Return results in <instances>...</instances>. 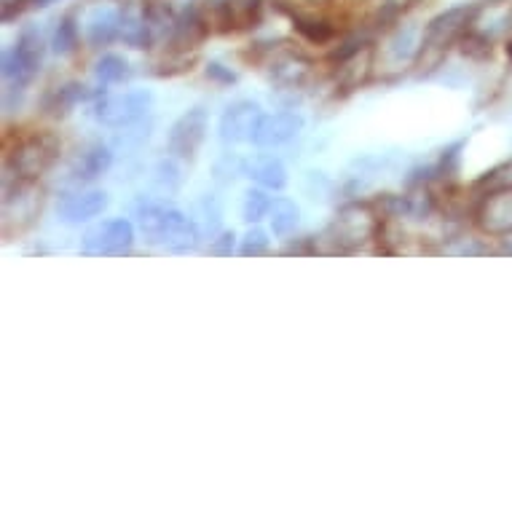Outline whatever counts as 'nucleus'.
Returning a JSON list of instances; mask_svg holds the SVG:
<instances>
[{
	"instance_id": "nucleus-1",
	"label": "nucleus",
	"mask_w": 512,
	"mask_h": 512,
	"mask_svg": "<svg viewBox=\"0 0 512 512\" xmlns=\"http://www.w3.org/2000/svg\"><path fill=\"white\" fill-rule=\"evenodd\" d=\"M480 14H483V3H462L429 19L419 41V51L413 57V68H419L424 76L440 68L443 59L448 57V49L459 43V38L478 22Z\"/></svg>"
},
{
	"instance_id": "nucleus-6",
	"label": "nucleus",
	"mask_w": 512,
	"mask_h": 512,
	"mask_svg": "<svg viewBox=\"0 0 512 512\" xmlns=\"http://www.w3.org/2000/svg\"><path fill=\"white\" fill-rule=\"evenodd\" d=\"M153 108L151 89H132L124 94H108L94 102L92 116L97 124L110 129H126V126L140 124L148 110Z\"/></svg>"
},
{
	"instance_id": "nucleus-30",
	"label": "nucleus",
	"mask_w": 512,
	"mask_h": 512,
	"mask_svg": "<svg viewBox=\"0 0 512 512\" xmlns=\"http://www.w3.org/2000/svg\"><path fill=\"white\" fill-rule=\"evenodd\" d=\"M271 247L269 231H263V228L252 226L247 234L239 239V255L242 258H258V255H266Z\"/></svg>"
},
{
	"instance_id": "nucleus-5",
	"label": "nucleus",
	"mask_w": 512,
	"mask_h": 512,
	"mask_svg": "<svg viewBox=\"0 0 512 512\" xmlns=\"http://www.w3.org/2000/svg\"><path fill=\"white\" fill-rule=\"evenodd\" d=\"M378 223H381V215L373 207V202H352L341 207L325 236L336 242V252H354L362 242L376 236Z\"/></svg>"
},
{
	"instance_id": "nucleus-35",
	"label": "nucleus",
	"mask_w": 512,
	"mask_h": 512,
	"mask_svg": "<svg viewBox=\"0 0 512 512\" xmlns=\"http://www.w3.org/2000/svg\"><path fill=\"white\" fill-rule=\"evenodd\" d=\"M51 3H57V0H33V9H46Z\"/></svg>"
},
{
	"instance_id": "nucleus-19",
	"label": "nucleus",
	"mask_w": 512,
	"mask_h": 512,
	"mask_svg": "<svg viewBox=\"0 0 512 512\" xmlns=\"http://www.w3.org/2000/svg\"><path fill=\"white\" fill-rule=\"evenodd\" d=\"M242 172L266 191H282L287 185V169L285 164L274 156H255V159L244 161Z\"/></svg>"
},
{
	"instance_id": "nucleus-11",
	"label": "nucleus",
	"mask_w": 512,
	"mask_h": 512,
	"mask_svg": "<svg viewBox=\"0 0 512 512\" xmlns=\"http://www.w3.org/2000/svg\"><path fill=\"white\" fill-rule=\"evenodd\" d=\"M263 118V110L258 102L252 100H236L231 102L223 116H220L218 135L226 145L252 143V135L258 129V121Z\"/></svg>"
},
{
	"instance_id": "nucleus-26",
	"label": "nucleus",
	"mask_w": 512,
	"mask_h": 512,
	"mask_svg": "<svg viewBox=\"0 0 512 512\" xmlns=\"http://www.w3.org/2000/svg\"><path fill=\"white\" fill-rule=\"evenodd\" d=\"M456 46H459V51H462L467 59L486 62V59H491V54H494V35L483 33V30H478V27L472 25L470 30L459 38Z\"/></svg>"
},
{
	"instance_id": "nucleus-21",
	"label": "nucleus",
	"mask_w": 512,
	"mask_h": 512,
	"mask_svg": "<svg viewBox=\"0 0 512 512\" xmlns=\"http://www.w3.org/2000/svg\"><path fill=\"white\" fill-rule=\"evenodd\" d=\"M153 27L145 17V11L126 9L124 6V25H121V41L129 46V49H148L153 43Z\"/></svg>"
},
{
	"instance_id": "nucleus-36",
	"label": "nucleus",
	"mask_w": 512,
	"mask_h": 512,
	"mask_svg": "<svg viewBox=\"0 0 512 512\" xmlns=\"http://www.w3.org/2000/svg\"><path fill=\"white\" fill-rule=\"evenodd\" d=\"M507 54H510V57H512V38H510V41H507Z\"/></svg>"
},
{
	"instance_id": "nucleus-12",
	"label": "nucleus",
	"mask_w": 512,
	"mask_h": 512,
	"mask_svg": "<svg viewBox=\"0 0 512 512\" xmlns=\"http://www.w3.org/2000/svg\"><path fill=\"white\" fill-rule=\"evenodd\" d=\"M121 25H124V6L118 3H100L86 14L84 35L92 49H105L113 41L121 38Z\"/></svg>"
},
{
	"instance_id": "nucleus-8",
	"label": "nucleus",
	"mask_w": 512,
	"mask_h": 512,
	"mask_svg": "<svg viewBox=\"0 0 512 512\" xmlns=\"http://www.w3.org/2000/svg\"><path fill=\"white\" fill-rule=\"evenodd\" d=\"M86 255H126L135 247V226L124 218L102 220L84 234Z\"/></svg>"
},
{
	"instance_id": "nucleus-22",
	"label": "nucleus",
	"mask_w": 512,
	"mask_h": 512,
	"mask_svg": "<svg viewBox=\"0 0 512 512\" xmlns=\"http://www.w3.org/2000/svg\"><path fill=\"white\" fill-rule=\"evenodd\" d=\"M298 223H301V207H298L293 199H287V196L274 199L269 212L271 234L277 236V239H287V236L295 234Z\"/></svg>"
},
{
	"instance_id": "nucleus-14",
	"label": "nucleus",
	"mask_w": 512,
	"mask_h": 512,
	"mask_svg": "<svg viewBox=\"0 0 512 512\" xmlns=\"http://www.w3.org/2000/svg\"><path fill=\"white\" fill-rule=\"evenodd\" d=\"M108 194L105 191H78V194H65L57 204V215L68 226H81L89 220L100 218L108 210Z\"/></svg>"
},
{
	"instance_id": "nucleus-15",
	"label": "nucleus",
	"mask_w": 512,
	"mask_h": 512,
	"mask_svg": "<svg viewBox=\"0 0 512 512\" xmlns=\"http://www.w3.org/2000/svg\"><path fill=\"white\" fill-rule=\"evenodd\" d=\"M110 167H113L110 145H105L102 140H92L76 153V159L70 161V180L73 183H94L102 175H108Z\"/></svg>"
},
{
	"instance_id": "nucleus-29",
	"label": "nucleus",
	"mask_w": 512,
	"mask_h": 512,
	"mask_svg": "<svg viewBox=\"0 0 512 512\" xmlns=\"http://www.w3.org/2000/svg\"><path fill=\"white\" fill-rule=\"evenodd\" d=\"M504 185H512V161H504V164L494 167L483 177H478V180L472 183V191L478 196H483L496 191V188H504Z\"/></svg>"
},
{
	"instance_id": "nucleus-33",
	"label": "nucleus",
	"mask_w": 512,
	"mask_h": 512,
	"mask_svg": "<svg viewBox=\"0 0 512 512\" xmlns=\"http://www.w3.org/2000/svg\"><path fill=\"white\" fill-rule=\"evenodd\" d=\"M180 169H177V164H172V161H161L159 167H156V183L159 185H167V188H177L180 185Z\"/></svg>"
},
{
	"instance_id": "nucleus-2",
	"label": "nucleus",
	"mask_w": 512,
	"mask_h": 512,
	"mask_svg": "<svg viewBox=\"0 0 512 512\" xmlns=\"http://www.w3.org/2000/svg\"><path fill=\"white\" fill-rule=\"evenodd\" d=\"M137 228L148 244L167 247L172 252L194 250L202 228L194 218H188L177 207L159 202H145L137 207Z\"/></svg>"
},
{
	"instance_id": "nucleus-20",
	"label": "nucleus",
	"mask_w": 512,
	"mask_h": 512,
	"mask_svg": "<svg viewBox=\"0 0 512 512\" xmlns=\"http://www.w3.org/2000/svg\"><path fill=\"white\" fill-rule=\"evenodd\" d=\"M311 62L303 54L287 51L285 57H279L271 62V81H277L285 89H298V86L309 78Z\"/></svg>"
},
{
	"instance_id": "nucleus-13",
	"label": "nucleus",
	"mask_w": 512,
	"mask_h": 512,
	"mask_svg": "<svg viewBox=\"0 0 512 512\" xmlns=\"http://www.w3.org/2000/svg\"><path fill=\"white\" fill-rule=\"evenodd\" d=\"M303 132V116L295 110H282V113H269L258 121V129L252 135V145L258 148H279V145L293 143Z\"/></svg>"
},
{
	"instance_id": "nucleus-4",
	"label": "nucleus",
	"mask_w": 512,
	"mask_h": 512,
	"mask_svg": "<svg viewBox=\"0 0 512 512\" xmlns=\"http://www.w3.org/2000/svg\"><path fill=\"white\" fill-rule=\"evenodd\" d=\"M59 153H62V143L54 132H33L17 140L14 151H6V175L35 183L57 164Z\"/></svg>"
},
{
	"instance_id": "nucleus-17",
	"label": "nucleus",
	"mask_w": 512,
	"mask_h": 512,
	"mask_svg": "<svg viewBox=\"0 0 512 512\" xmlns=\"http://www.w3.org/2000/svg\"><path fill=\"white\" fill-rule=\"evenodd\" d=\"M89 97H92V92H89L84 84H78V81H68V84L54 86L51 92L43 94L41 108L46 116L65 118V116H70V113H73V110L81 105V102L89 100Z\"/></svg>"
},
{
	"instance_id": "nucleus-34",
	"label": "nucleus",
	"mask_w": 512,
	"mask_h": 512,
	"mask_svg": "<svg viewBox=\"0 0 512 512\" xmlns=\"http://www.w3.org/2000/svg\"><path fill=\"white\" fill-rule=\"evenodd\" d=\"M311 244V236H306V239H301V244H290L287 247V255H303V252H317L314 247H309Z\"/></svg>"
},
{
	"instance_id": "nucleus-31",
	"label": "nucleus",
	"mask_w": 512,
	"mask_h": 512,
	"mask_svg": "<svg viewBox=\"0 0 512 512\" xmlns=\"http://www.w3.org/2000/svg\"><path fill=\"white\" fill-rule=\"evenodd\" d=\"M204 76L210 78L212 84H220V86H234L236 81H239V76H236L234 70L226 68V65H223V62H218V59L207 62V68H204Z\"/></svg>"
},
{
	"instance_id": "nucleus-32",
	"label": "nucleus",
	"mask_w": 512,
	"mask_h": 512,
	"mask_svg": "<svg viewBox=\"0 0 512 512\" xmlns=\"http://www.w3.org/2000/svg\"><path fill=\"white\" fill-rule=\"evenodd\" d=\"M236 250V234L234 231H220L210 242V255L215 258H231Z\"/></svg>"
},
{
	"instance_id": "nucleus-25",
	"label": "nucleus",
	"mask_w": 512,
	"mask_h": 512,
	"mask_svg": "<svg viewBox=\"0 0 512 512\" xmlns=\"http://www.w3.org/2000/svg\"><path fill=\"white\" fill-rule=\"evenodd\" d=\"M78 46H81V27H78L73 14H65V17L57 22V27H54L51 49H54V54H59V57H70V54H76Z\"/></svg>"
},
{
	"instance_id": "nucleus-23",
	"label": "nucleus",
	"mask_w": 512,
	"mask_h": 512,
	"mask_svg": "<svg viewBox=\"0 0 512 512\" xmlns=\"http://www.w3.org/2000/svg\"><path fill=\"white\" fill-rule=\"evenodd\" d=\"M293 27L303 41L314 43V46H322L336 38V25L317 14H293Z\"/></svg>"
},
{
	"instance_id": "nucleus-27",
	"label": "nucleus",
	"mask_w": 512,
	"mask_h": 512,
	"mask_svg": "<svg viewBox=\"0 0 512 512\" xmlns=\"http://www.w3.org/2000/svg\"><path fill=\"white\" fill-rule=\"evenodd\" d=\"M271 204H274V199L266 194L263 185L261 188H247L242 199V220L250 226H258L263 218H269Z\"/></svg>"
},
{
	"instance_id": "nucleus-18",
	"label": "nucleus",
	"mask_w": 512,
	"mask_h": 512,
	"mask_svg": "<svg viewBox=\"0 0 512 512\" xmlns=\"http://www.w3.org/2000/svg\"><path fill=\"white\" fill-rule=\"evenodd\" d=\"M373 57H376V51L373 46H365L357 54H352L344 62H338L336 65V84L344 89V92H357L360 86L368 84L370 73H373Z\"/></svg>"
},
{
	"instance_id": "nucleus-28",
	"label": "nucleus",
	"mask_w": 512,
	"mask_h": 512,
	"mask_svg": "<svg viewBox=\"0 0 512 512\" xmlns=\"http://www.w3.org/2000/svg\"><path fill=\"white\" fill-rule=\"evenodd\" d=\"M464 145H467V140H456V143H451L448 148L440 151L437 161L432 164V175H435V180H445V183H448V180H454V177L459 175Z\"/></svg>"
},
{
	"instance_id": "nucleus-7",
	"label": "nucleus",
	"mask_w": 512,
	"mask_h": 512,
	"mask_svg": "<svg viewBox=\"0 0 512 512\" xmlns=\"http://www.w3.org/2000/svg\"><path fill=\"white\" fill-rule=\"evenodd\" d=\"M207 132H210V116H207V110H185L183 116L169 126L167 151L172 153V159L194 161L199 148H202L204 140H207Z\"/></svg>"
},
{
	"instance_id": "nucleus-10",
	"label": "nucleus",
	"mask_w": 512,
	"mask_h": 512,
	"mask_svg": "<svg viewBox=\"0 0 512 512\" xmlns=\"http://www.w3.org/2000/svg\"><path fill=\"white\" fill-rule=\"evenodd\" d=\"M207 17L218 33H239V30L261 25L263 3L261 0H215Z\"/></svg>"
},
{
	"instance_id": "nucleus-9",
	"label": "nucleus",
	"mask_w": 512,
	"mask_h": 512,
	"mask_svg": "<svg viewBox=\"0 0 512 512\" xmlns=\"http://www.w3.org/2000/svg\"><path fill=\"white\" fill-rule=\"evenodd\" d=\"M475 226L486 236H512V185L480 196L475 207Z\"/></svg>"
},
{
	"instance_id": "nucleus-3",
	"label": "nucleus",
	"mask_w": 512,
	"mask_h": 512,
	"mask_svg": "<svg viewBox=\"0 0 512 512\" xmlns=\"http://www.w3.org/2000/svg\"><path fill=\"white\" fill-rule=\"evenodd\" d=\"M46 57V38L41 27L25 25L19 30L17 41L11 49L3 51V81L9 92H25L43 68Z\"/></svg>"
},
{
	"instance_id": "nucleus-16",
	"label": "nucleus",
	"mask_w": 512,
	"mask_h": 512,
	"mask_svg": "<svg viewBox=\"0 0 512 512\" xmlns=\"http://www.w3.org/2000/svg\"><path fill=\"white\" fill-rule=\"evenodd\" d=\"M210 30V17L202 9H188L175 19V25L169 30V46L172 51H199Z\"/></svg>"
},
{
	"instance_id": "nucleus-24",
	"label": "nucleus",
	"mask_w": 512,
	"mask_h": 512,
	"mask_svg": "<svg viewBox=\"0 0 512 512\" xmlns=\"http://www.w3.org/2000/svg\"><path fill=\"white\" fill-rule=\"evenodd\" d=\"M129 78H132V65L124 57H118V54H102L94 62V81L100 86L124 84Z\"/></svg>"
}]
</instances>
